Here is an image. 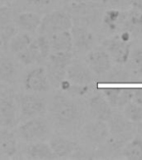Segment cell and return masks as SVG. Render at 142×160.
<instances>
[{
    "label": "cell",
    "mask_w": 142,
    "mask_h": 160,
    "mask_svg": "<svg viewBox=\"0 0 142 160\" xmlns=\"http://www.w3.org/2000/svg\"><path fill=\"white\" fill-rule=\"evenodd\" d=\"M52 114L56 122L62 127H70L76 124L81 118L78 105L64 94H57L52 103Z\"/></svg>",
    "instance_id": "cell-1"
},
{
    "label": "cell",
    "mask_w": 142,
    "mask_h": 160,
    "mask_svg": "<svg viewBox=\"0 0 142 160\" xmlns=\"http://www.w3.org/2000/svg\"><path fill=\"white\" fill-rule=\"evenodd\" d=\"M107 123L109 127V138L116 148L124 147L134 138V127L124 115L113 114Z\"/></svg>",
    "instance_id": "cell-2"
},
{
    "label": "cell",
    "mask_w": 142,
    "mask_h": 160,
    "mask_svg": "<svg viewBox=\"0 0 142 160\" xmlns=\"http://www.w3.org/2000/svg\"><path fill=\"white\" fill-rule=\"evenodd\" d=\"M102 6L99 2L75 1L67 8V12L71 15L73 24L87 27L92 24L98 18Z\"/></svg>",
    "instance_id": "cell-3"
},
{
    "label": "cell",
    "mask_w": 142,
    "mask_h": 160,
    "mask_svg": "<svg viewBox=\"0 0 142 160\" xmlns=\"http://www.w3.org/2000/svg\"><path fill=\"white\" fill-rule=\"evenodd\" d=\"M72 26V18L68 12L56 10L42 18V22L37 32L48 38L56 32L71 30Z\"/></svg>",
    "instance_id": "cell-4"
},
{
    "label": "cell",
    "mask_w": 142,
    "mask_h": 160,
    "mask_svg": "<svg viewBox=\"0 0 142 160\" xmlns=\"http://www.w3.org/2000/svg\"><path fill=\"white\" fill-rule=\"evenodd\" d=\"M130 38V34L129 32H123L115 34L105 42L107 52L111 59L118 64H125L129 60L131 47Z\"/></svg>",
    "instance_id": "cell-5"
},
{
    "label": "cell",
    "mask_w": 142,
    "mask_h": 160,
    "mask_svg": "<svg viewBox=\"0 0 142 160\" xmlns=\"http://www.w3.org/2000/svg\"><path fill=\"white\" fill-rule=\"evenodd\" d=\"M51 52L48 38L40 35L32 40L31 44L22 52L17 55L20 62L25 65H31L39 62L48 58Z\"/></svg>",
    "instance_id": "cell-6"
},
{
    "label": "cell",
    "mask_w": 142,
    "mask_h": 160,
    "mask_svg": "<svg viewBox=\"0 0 142 160\" xmlns=\"http://www.w3.org/2000/svg\"><path fill=\"white\" fill-rule=\"evenodd\" d=\"M18 136L22 141L28 142L42 141L49 133V126L42 117L31 118L17 128Z\"/></svg>",
    "instance_id": "cell-7"
},
{
    "label": "cell",
    "mask_w": 142,
    "mask_h": 160,
    "mask_svg": "<svg viewBox=\"0 0 142 160\" xmlns=\"http://www.w3.org/2000/svg\"><path fill=\"white\" fill-rule=\"evenodd\" d=\"M20 112L25 118L41 117L47 112V104L42 98L34 94H25L19 99Z\"/></svg>",
    "instance_id": "cell-8"
},
{
    "label": "cell",
    "mask_w": 142,
    "mask_h": 160,
    "mask_svg": "<svg viewBox=\"0 0 142 160\" xmlns=\"http://www.w3.org/2000/svg\"><path fill=\"white\" fill-rule=\"evenodd\" d=\"M127 10L108 8L102 16L103 27L115 34L125 32V19Z\"/></svg>",
    "instance_id": "cell-9"
},
{
    "label": "cell",
    "mask_w": 142,
    "mask_h": 160,
    "mask_svg": "<svg viewBox=\"0 0 142 160\" xmlns=\"http://www.w3.org/2000/svg\"><path fill=\"white\" fill-rule=\"evenodd\" d=\"M49 80L44 68H35L24 78L25 89L32 92H46L49 89Z\"/></svg>",
    "instance_id": "cell-10"
},
{
    "label": "cell",
    "mask_w": 142,
    "mask_h": 160,
    "mask_svg": "<svg viewBox=\"0 0 142 160\" xmlns=\"http://www.w3.org/2000/svg\"><path fill=\"white\" fill-rule=\"evenodd\" d=\"M93 72L87 64L72 61L67 70V78L72 83L89 86L93 82Z\"/></svg>",
    "instance_id": "cell-11"
},
{
    "label": "cell",
    "mask_w": 142,
    "mask_h": 160,
    "mask_svg": "<svg viewBox=\"0 0 142 160\" xmlns=\"http://www.w3.org/2000/svg\"><path fill=\"white\" fill-rule=\"evenodd\" d=\"M83 136L88 142L94 144H102L109 138L108 123L97 119L88 122L83 128Z\"/></svg>",
    "instance_id": "cell-12"
},
{
    "label": "cell",
    "mask_w": 142,
    "mask_h": 160,
    "mask_svg": "<svg viewBox=\"0 0 142 160\" xmlns=\"http://www.w3.org/2000/svg\"><path fill=\"white\" fill-rule=\"evenodd\" d=\"M73 48L79 52H87L91 50L95 42L94 35L87 27L73 24L71 28Z\"/></svg>",
    "instance_id": "cell-13"
},
{
    "label": "cell",
    "mask_w": 142,
    "mask_h": 160,
    "mask_svg": "<svg viewBox=\"0 0 142 160\" xmlns=\"http://www.w3.org/2000/svg\"><path fill=\"white\" fill-rule=\"evenodd\" d=\"M89 109L95 119L107 122L114 114L112 106L103 94L96 93L89 99Z\"/></svg>",
    "instance_id": "cell-14"
},
{
    "label": "cell",
    "mask_w": 142,
    "mask_h": 160,
    "mask_svg": "<svg viewBox=\"0 0 142 160\" xmlns=\"http://www.w3.org/2000/svg\"><path fill=\"white\" fill-rule=\"evenodd\" d=\"M87 65L96 75H105L111 68V59L107 52L96 50L87 56Z\"/></svg>",
    "instance_id": "cell-15"
},
{
    "label": "cell",
    "mask_w": 142,
    "mask_h": 160,
    "mask_svg": "<svg viewBox=\"0 0 142 160\" xmlns=\"http://www.w3.org/2000/svg\"><path fill=\"white\" fill-rule=\"evenodd\" d=\"M102 94L112 107L121 108L132 101L133 88H104Z\"/></svg>",
    "instance_id": "cell-16"
},
{
    "label": "cell",
    "mask_w": 142,
    "mask_h": 160,
    "mask_svg": "<svg viewBox=\"0 0 142 160\" xmlns=\"http://www.w3.org/2000/svg\"><path fill=\"white\" fill-rule=\"evenodd\" d=\"M17 121V107L12 98H0V127L12 128Z\"/></svg>",
    "instance_id": "cell-17"
},
{
    "label": "cell",
    "mask_w": 142,
    "mask_h": 160,
    "mask_svg": "<svg viewBox=\"0 0 142 160\" xmlns=\"http://www.w3.org/2000/svg\"><path fill=\"white\" fill-rule=\"evenodd\" d=\"M49 144L57 158L68 157L78 150V145L75 141L59 135L53 136Z\"/></svg>",
    "instance_id": "cell-18"
},
{
    "label": "cell",
    "mask_w": 142,
    "mask_h": 160,
    "mask_svg": "<svg viewBox=\"0 0 142 160\" xmlns=\"http://www.w3.org/2000/svg\"><path fill=\"white\" fill-rule=\"evenodd\" d=\"M51 52H72L73 49L70 30L53 33L48 37Z\"/></svg>",
    "instance_id": "cell-19"
},
{
    "label": "cell",
    "mask_w": 142,
    "mask_h": 160,
    "mask_svg": "<svg viewBox=\"0 0 142 160\" xmlns=\"http://www.w3.org/2000/svg\"><path fill=\"white\" fill-rule=\"evenodd\" d=\"M25 153L31 159L48 160L57 158L49 143L42 141L31 142L25 150Z\"/></svg>",
    "instance_id": "cell-20"
},
{
    "label": "cell",
    "mask_w": 142,
    "mask_h": 160,
    "mask_svg": "<svg viewBox=\"0 0 142 160\" xmlns=\"http://www.w3.org/2000/svg\"><path fill=\"white\" fill-rule=\"evenodd\" d=\"M42 18L36 12H26L20 13L15 18L17 28L26 32H34L38 30Z\"/></svg>",
    "instance_id": "cell-21"
},
{
    "label": "cell",
    "mask_w": 142,
    "mask_h": 160,
    "mask_svg": "<svg viewBox=\"0 0 142 160\" xmlns=\"http://www.w3.org/2000/svg\"><path fill=\"white\" fill-rule=\"evenodd\" d=\"M17 151L16 138L8 130L0 132V157H11Z\"/></svg>",
    "instance_id": "cell-22"
},
{
    "label": "cell",
    "mask_w": 142,
    "mask_h": 160,
    "mask_svg": "<svg viewBox=\"0 0 142 160\" xmlns=\"http://www.w3.org/2000/svg\"><path fill=\"white\" fill-rule=\"evenodd\" d=\"M125 32L130 36H138L142 33V12L136 8L127 10L125 19Z\"/></svg>",
    "instance_id": "cell-23"
},
{
    "label": "cell",
    "mask_w": 142,
    "mask_h": 160,
    "mask_svg": "<svg viewBox=\"0 0 142 160\" xmlns=\"http://www.w3.org/2000/svg\"><path fill=\"white\" fill-rule=\"evenodd\" d=\"M122 156L126 159L142 160V138H133L125 145Z\"/></svg>",
    "instance_id": "cell-24"
},
{
    "label": "cell",
    "mask_w": 142,
    "mask_h": 160,
    "mask_svg": "<svg viewBox=\"0 0 142 160\" xmlns=\"http://www.w3.org/2000/svg\"><path fill=\"white\" fill-rule=\"evenodd\" d=\"M67 68L47 62L46 72L50 83L54 87L59 88L62 81L67 78Z\"/></svg>",
    "instance_id": "cell-25"
},
{
    "label": "cell",
    "mask_w": 142,
    "mask_h": 160,
    "mask_svg": "<svg viewBox=\"0 0 142 160\" xmlns=\"http://www.w3.org/2000/svg\"><path fill=\"white\" fill-rule=\"evenodd\" d=\"M32 37L28 32H23L21 33H16L9 41V48L11 51L16 55L26 49L32 42Z\"/></svg>",
    "instance_id": "cell-26"
},
{
    "label": "cell",
    "mask_w": 142,
    "mask_h": 160,
    "mask_svg": "<svg viewBox=\"0 0 142 160\" xmlns=\"http://www.w3.org/2000/svg\"><path fill=\"white\" fill-rule=\"evenodd\" d=\"M17 74L14 62L7 58H0V80L4 82H12Z\"/></svg>",
    "instance_id": "cell-27"
},
{
    "label": "cell",
    "mask_w": 142,
    "mask_h": 160,
    "mask_svg": "<svg viewBox=\"0 0 142 160\" xmlns=\"http://www.w3.org/2000/svg\"><path fill=\"white\" fill-rule=\"evenodd\" d=\"M124 116L130 122H142V106L130 101L124 107Z\"/></svg>",
    "instance_id": "cell-28"
},
{
    "label": "cell",
    "mask_w": 142,
    "mask_h": 160,
    "mask_svg": "<svg viewBox=\"0 0 142 160\" xmlns=\"http://www.w3.org/2000/svg\"><path fill=\"white\" fill-rule=\"evenodd\" d=\"M60 88L66 92H68L70 94L75 95V96H82L87 93L89 86H83V85H78L72 83L66 78L60 84Z\"/></svg>",
    "instance_id": "cell-29"
},
{
    "label": "cell",
    "mask_w": 142,
    "mask_h": 160,
    "mask_svg": "<svg viewBox=\"0 0 142 160\" xmlns=\"http://www.w3.org/2000/svg\"><path fill=\"white\" fill-rule=\"evenodd\" d=\"M107 82H112V83H121V82H127L129 81L130 77L129 75L127 74V72H125L123 70H116L113 71L111 73L107 72L106 73Z\"/></svg>",
    "instance_id": "cell-30"
},
{
    "label": "cell",
    "mask_w": 142,
    "mask_h": 160,
    "mask_svg": "<svg viewBox=\"0 0 142 160\" xmlns=\"http://www.w3.org/2000/svg\"><path fill=\"white\" fill-rule=\"evenodd\" d=\"M102 6L107 8L127 10L131 6L130 0H101Z\"/></svg>",
    "instance_id": "cell-31"
},
{
    "label": "cell",
    "mask_w": 142,
    "mask_h": 160,
    "mask_svg": "<svg viewBox=\"0 0 142 160\" xmlns=\"http://www.w3.org/2000/svg\"><path fill=\"white\" fill-rule=\"evenodd\" d=\"M0 32H1L3 44H5L6 42H9L10 40L12 39V38L17 33V29L14 26L12 27L10 25H7L2 28V29H0Z\"/></svg>",
    "instance_id": "cell-32"
},
{
    "label": "cell",
    "mask_w": 142,
    "mask_h": 160,
    "mask_svg": "<svg viewBox=\"0 0 142 160\" xmlns=\"http://www.w3.org/2000/svg\"><path fill=\"white\" fill-rule=\"evenodd\" d=\"M132 61L134 63L135 67L140 73H142V46L138 48L134 52Z\"/></svg>",
    "instance_id": "cell-33"
},
{
    "label": "cell",
    "mask_w": 142,
    "mask_h": 160,
    "mask_svg": "<svg viewBox=\"0 0 142 160\" xmlns=\"http://www.w3.org/2000/svg\"><path fill=\"white\" fill-rule=\"evenodd\" d=\"M132 101L136 102L137 104L142 106V88H133Z\"/></svg>",
    "instance_id": "cell-34"
},
{
    "label": "cell",
    "mask_w": 142,
    "mask_h": 160,
    "mask_svg": "<svg viewBox=\"0 0 142 160\" xmlns=\"http://www.w3.org/2000/svg\"><path fill=\"white\" fill-rule=\"evenodd\" d=\"M131 6L142 12V0H130Z\"/></svg>",
    "instance_id": "cell-35"
},
{
    "label": "cell",
    "mask_w": 142,
    "mask_h": 160,
    "mask_svg": "<svg viewBox=\"0 0 142 160\" xmlns=\"http://www.w3.org/2000/svg\"><path fill=\"white\" fill-rule=\"evenodd\" d=\"M27 1V2H30V3H33V4H41V3H43L47 0H25Z\"/></svg>",
    "instance_id": "cell-36"
},
{
    "label": "cell",
    "mask_w": 142,
    "mask_h": 160,
    "mask_svg": "<svg viewBox=\"0 0 142 160\" xmlns=\"http://www.w3.org/2000/svg\"><path fill=\"white\" fill-rule=\"evenodd\" d=\"M75 1H84V2H100L101 0H75Z\"/></svg>",
    "instance_id": "cell-37"
},
{
    "label": "cell",
    "mask_w": 142,
    "mask_h": 160,
    "mask_svg": "<svg viewBox=\"0 0 142 160\" xmlns=\"http://www.w3.org/2000/svg\"><path fill=\"white\" fill-rule=\"evenodd\" d=\"M2 45H3V42H2V36H1V32H0V48H1V47H2Z\"/></svg>",
    "instance_id": "cell-38"
},
{
    "label": "cell",
    "mask_w": 142,
    "mask_h": 160,
    "mask_svg": "<svg viewBox=\"0 0 142 160\" xmlns=\"http://www.w3.org/2000/svg\"><path fill=\"white\" fill-rule=\"evenodd\" d=\"M0 132H1V128H0Z\"/></svg>",
    "instance_id": "cell-39"
}]
</instances>
